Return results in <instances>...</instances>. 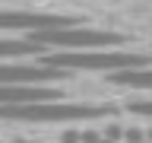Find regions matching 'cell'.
Listing matches in <instances>:
<instances>
[{
  "instance_id": "obj_8",
  "label": "cell",
  "mask_w": 152,
  "mask_h": 143,
  "mask_svg": "<svg viewBox=\"0 0 152 143\" xmlns=\"http://www.w3.org/2000/svg\"><path fill=\"white\" fill-rule=\"evenodd\" d=\"M111 83L127 86V89H149V92H152V70H149V67H136V70H117V73H111Z\"/></svg>"
},
{
  "instance_id": "obj_9",
  "label": "cell",
  "mask_w": 152,
  "mask_h": 143,
  "mask_svg": "<svg viewBox=\"0 0 152 143\" xmlns=\"http://www.w3.org/2000/svg\"><path fill=\"white\" fill-rule=\"evenodd\" d=\"M133 114H142V118H152V99H136V102H127Z\"/></svg>"
},
{
  "instance_id": "obj_1",
  "label": "cell",
  "mask_w": 152,
  "mask_h": 143,
  "mask_svg": "<svg viewBox=\"0 0 152 143\" xmlns=\"http://www.w3.org/2000/svg\"><path fill=\"white\" fill-rule=\"evenodd\" d=\"M38 64L45 67H60V70H98V73H117V70H136V67L152 64L146 54L136 51H104V48H92V51H45L38 57Z\"/></svg>"
},
{
  "instance_id": "obj_2",
  "label": "cell",
  "mask_w": 152,
  "mask_h": 143,
  "mask_svg": "<svg viewBox=\"0 0 152 143\" xmlns=\"http://www.w3.org/2000/svg\"><path fill=\"white\" fill-rule=\"evenodd\" d=\"M114 114L111 105H70L60 99L48 102H28V105H0L3 121H32V124H66V121H95Z\"/></svg>"
},
{
  "instance_id": "obj_7",
  "label": "cell",
  "mask_w": 152,
  "mask_h": 143,
  "mask_svg": "<svg viewBox=\"0 0 152 143\" xmlns=\"http://www.w3.org/2000/svg\"><path fill=\"white\" fill-rule=\"evenodd\" d=\"M48 48L38 45L35 38H0V60H19V57H32V54H45Z\"/></svg>"
},
{
  "instance_id": "obj_5",
  "label": "cell",
  "mask_w": 152,
  "mask_h": 143,
  "mask_svg": "<svg viewBox=\"0 0 152 143\" xmlns=\"http://www.w3.org/2000/svg\"><path fill=\"white\" fill-rule=\"evenodd\" d=\"M73 26V19L64 13H32V10H0V29L3 32H38V29Z\"/></svg>"
},
{
  "instance_id": "obj_12",
  "label": "cell",
  "mask_w": 152,
  "mask_h": 143,
  "mask_svg": "<svg viewBox=\"0 0 152 143\" xmlns=\"http://www.w3.org/2000/svg\"><path fill=\"white\" fill-rule=\"evenodd\" d=\"M149 140H152V130H149Z\"/></svg>"
},
{
  "instance_id": "obj_3",
  "label": "cell",
  "mask_w": 152,
  "mask_h": 143,
  "mask_svg": "<svg viewBox=\"0 0 152 143\" xmlns=\"http://www.w3.org/2000/svg\"><path fill=\"white\" fill-rule=\"evenodd\" d=\"M38 45L48 51H92V48H117L127 38L121 32H108V29H86V26H57V29H38L28 32Z\"/></svg>"
},
{
  "instance_id": "obj_10",
  "label": "cell",
  "mask_w": 152,
  "mask_h": 143,
  "mask_svg": "<svg viewBox=\"0 0 152 143\" xmlns=\"http://www.w3.org/2000/svg\"><path fill=\"white\" fill-rule=\"evenodd\" d=\"M127 143H142V133L140 130H127Z\"/></svg>"
},
{
  "instance_id": "obj_6",
  "label": "cell",
  "mask_w": 152,
  "mask_h": 143,
  "mask_svg": "<svg viewBox=\"0 0 152 143\" xmlns=\"http://www.w3.org/2000/svg\"><path fill=\"white\" fill-rule=\"evenodd\" d=\"M60 99V89L51 86H0V105H28V102H48Z\"/></svg>"
},
{
  "instance_id": "obj_11",
  "label": "cell",
  "mask_w": 152,
  "mask_h": 143,
  "mask_svg": "<svg viewBox=\"0 0 152 143\" xmlns=\"http://www.w3.org/2000/svg\"><path fill=\"white\" fill-rule=\"evenodd\" d=\"M79 140H83V143H98V140H102V137H98V133H92V130H89V133H83Z\"/></svg>"
},
{
  "instance_id": "obj_4",
  "label": "cell",
  "mask_w": 152,
  "mask_h": 143,
  "mask_svg": "<svg viewBox=\"0 0 152 143\" xmlns=\"http://www.w3.org/2000/svg\"><path fill=\"white\" fill-rule=\"evenodd\" d=\"M70 70L60 67H45V64H3L0 60V86H48L66 80Z\"/></svg>"
}]
</instances>
